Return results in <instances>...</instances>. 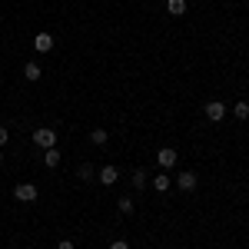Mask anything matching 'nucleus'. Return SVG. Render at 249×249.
Instances as JSON below:
<instances>
[{"mask_svg":"<svg viewBox=\"0 0 249 249\" xmlns=\"http://www.w3.org/2000/svg\"><path fill=\"white\" fill-rule=\"evenodd\" d=\"M34 143L43 146V150H53V146H57V130H53V126H40L37 133H34Z\"/></svg>","mask_w":249,"mask_h":249,"instance_id":"obj_1","label":"nucleus"},{"mask_svg":"<svg viewBox=\"0 0 249 249\" xmlns=\"http://www.w3.org/2000/svg\"><path fill=\"white\" fill-rule=\"evenodd\" d=\"M14 196H17L20 203H37V186H34V183H20L17 190H14Z\"/></svg>","mask_w":249,"mask_h":249,"instance_id":"obj_2","label":"nucleus"},{"mask_svg":"<svg viewBox=\"0 0 249 249\" xmlns=\"http://www.w3.org/2000/svg\"><path fill=\"white\" fill-rule=\"evenodd\" d=\"M196 183H199V179H196V173H190V170H183L179 176H176V186H179L183 193H193V190H196Z\"/></svg>","mask_w":249,"mask_h":249,"instance_id":"obj_3","label":"nucleus"},{"mask_svg":"<svg viewBox=\"0 0 249 249\" xmlns=\"http://www.w3.org/2000/svg\"><path fill=\"white\" fill-rule=\"evenodd\" d=\"M206 116H210L213 123H219V120L226 116V107H223L219 100H210V103H206Z\"/></svg>","mask_w":249,"mask_h":249,"instance_id":"obj_4","label":"nucleus"},{"mask_svg":"<svg viewBox=\"0 0 249 249\" xmlns=\"http://www.w3.org/2000/svg\"><path fill=\"white\" fill-rule=\"evenodd\" d=\"M34 50H37V53H50V50H53V37H50V34H37Z\"/></svg>","mask_w":249,"mask_h":249,"instance_id":"obj_5","label":"nucleus"},{"mask_svg":"<svg viewBox=\"0 0 249 249\" xmlns=\"http://www.w3.org/2000/svg\"><path fill=\"white\" fill-rule=\"evenodd\" d=\"M116 176H120V173H116V166H103V170H100V183H103V186H113Z\"/></svg>","mask_w":249,"mask_h":249,"instance_id":"obj_6","label":"nucleus"},{"mask_svg":"<svg viewBox=\"0 0 249 249\" xmlns=\"http://www.w3.org/2000/svg\"><path fill=\"white\" fill-rule=\"evenodd\" d=\"M170 183H173V179L166 176V173H156V176H153V190L156 193H166V190H170Z\"/></svg>","mask_w":249,"mask_h":249,"instance_id":"obj_7","label":"nucleus"},{"mask_svg":"<svg viewBox=\"0 0 249 249\" xmlns=\"http://www.w3.org/2000/svg\"><path fill=\"white\" fill-rule=\"evenodd\" d=\"M173 163H176V150L163 146V150H160V166H173Z\"/></svg>","mask_w":249,"mask_h":249,"instance_id":"obj_8","label":"nucleus"},{"mask_svg":"<svg viewBox=\"0 0 249 249\" xmlns=\"http://www.w3.org/2000/svg\"><path fill=\"white\" fill-rule=\"evenodd\" d=\"M166 10H170L173 17H183V14H186V0H170Z\"/></svg>","mask_w":249,"mask_h":249,"instance_id":"obj_9","label":"nucleus"},{"mask_svg":"<svg viewBox=\"0 0 249 249\" xmlns=\"http://www.w3.org/2000/svg\"><path fill=\"white\" fill-rule=\"evenodd\" d=\"M23 77H27V80H40V77H43V70H40L37 63H27V67H23Z\"/></svg>","mask_w":249,"mask_h":249,"instance_id":"obj_10","label":"nucleus"},{"mask_svg":"<svg viewBox=\"0 0 249 249\" xmlns=\"http://www.w3.org/2000/svg\"><path fill=\"white\" fill-rule=\"evenodd\" d=\"M43 163H47V166H50V170H53V166H60V153H57V146H53V150H47V153H43Z\"/></svg>","mask_w":249,"mask_h":249,"instance_id":"obj_11","label":"nucleus"},{"mask_svg":"<svg viewBox=\"0 0 249 249\" xmlns=\"http://www.w3.org/2000/svg\"><path fill=\"white\" fill-rule=\"evenodd\" d=\"M232 113H236V120H246V116H249V103H246V100H239Z\"/></svg>","mask_w":249,"mask_h":249,"instance_id":"obj_12","label":"nucleus"},{"mask_svg":"<svg viewBox=\"0 0 249 249\" xmlns=\"http://www.w3.org/2000/svg\"><path fill=\"white\" fill-rule=\"evenodd\" d=\"M116 206H120V213H123V216H130V213H133V199H130V196H123Z\"/></svg>","mask_w":249,"mask_h":249,"instance_id":"obj_13","label":"nucleus"},{"mask_svg":"<svg viewBox=\"0 0 249 249\" xmlns=\"http://www.w3.org/2000/svg\"><path fill=\"white\" fill-rule=\"evenodd\" d=\"M90 140H93L96 146H103V143H107V130H93V133H90Z\"/></svg>","mask_w":249,"mask_h":249,"instance_id":"obj_14","label":"nucleus"},{"mask_svg":"<svg viewBox=\"0 0 249 249\" xmlns=\"http://www.w3.org/2000/svg\"><path fill=\"white\" fill-rule=\"evenodd\" d=\"M133 186H136V190H140V186H146V173H143V170L133 173Z\"/></svg>","mask_w":249,"mask_h":249,"instance_id":"obj_15","label":"nucleus"},{"mask_svg":"<svg viewBox=\"0 0 249 249\" xmlns=\"http://www.w3.org/2000/svg\"><path fill=\"white\" fill-rule=\"evenodd\" d=\"M90 176H93V166L83 163V166H80V179H90Z\"/></svg>","mask_w":249,"mask_h":249,"instance_id":"obj_16","label":"nucleus"},{"mask_svg":"<svg viewBox=\"0 0 249 249\" xmlns=\"http://www.w3.org/2000/svg\"><path fill=\"white\" fill-rule=\"evenodd\" d=\"M7 140H10V130H7V126H0V146H3Z\"/></svg>","mask_w":249,"mask_h":249,"instance_id":"obj_17","label":"nucleus"},{"mask_svg":"<svg viewBox=\"0 0 249 249\" xmlns=\"http://www.w3.org/2000/svg\"><path fill=\"white\" fill-rule=\"evenodd\" d=\"M110 249H130V246H126L123 239H116V243H113V246H110Z\"/></svg>","mask_w":249,"mask_h":249,"instance_id":"obj_18","label":"nucleus"},{"mask_svg":"<svg viewBox=\"0 0 249 249\" xmlns=\"http://www.w3.org/2000/svg\"><path fill=\"white\" fill-rule=\"evenodd\" d=\"M57 249H73V243H70V239H63V243H60Z\"/></svg>","mask_w":249,"mask_h":249,"instance_id":"obj_19","label":"nucleus"},{"mask_svg":"<svg viewBox=\"0 0 249 249\" xmlns=\"http://www.w3.org/2000/svg\"><path fill=\"white\" fill-rule=\"evenodd\" d=\"M0 160H3V153H0Z\"/></svg>","mask_w":249,"mask_h":249,"instance_id":"obj_20","label":"nucleus"}]
</instances>
